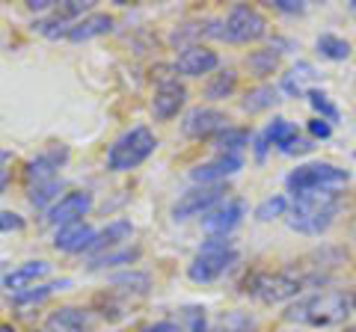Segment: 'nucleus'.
Wrapping results in <instances>:
<instances>
[{
  "label": "nucleus",
  "mask_w": 356,
  "mask_h": 332,
  "mask_svg": "<svg viewBox=\"0 0 356 332\" xmlns=\"http://www.w3.org/2000/svg\"><path fill=\"white\" fill-rule=\"evenodd\" d=\"M350 315H353L350 297L344 291H318V294H309L303 300H297L294 306H288L285 320L327 329V326H341Z\"/></svg>",
  "instance_id": "obj_1"
},
{
  "label": "nucleus",
  "mask_w": 356,
  "mask_h": 332,
  "mask_svg": "<svg viewBox=\"0 0 356 332\" xmlns=\"http://www.w3.org/2000/svg\"><path fill=\"white\" fill-rule=\"evenodd\" d=\"M341 208V196L339 193H327V190H315V193H297L294 202L288 205V226L303 235H321L332 226Z\"/></svg>",
  "instance_id": "obj_2"
},
{
  "label": "nucleus",
  "mask_w": 356,
  "mask_h": 332,
  "mask_svg": "<svg viewBox=\"0 0 356 332\" xmlns=\"http://www.w3.org/2000/svg\"><path fill=\"white\" fill-rule=\"evenodd\" d=\"M303 276L291 273V270H255L243 279V291L255 297L259 303L276 306V303H288L294 297L303 294Z\"/></svg>",
  "instance_id": "obj_3"
},
{
  "label": "nucleus",
  "mask_w": 356,
  "mask_h": 332,
  "mask_svg": "<svg viewBox=\"0 0 356 332\" xmlns=\"http://www.w3.org/2000/svg\"><path fill=\"white\" fill-rule=\"evenodd\" d=\"M235 261H238V249L232 247L229 238H208L199 247L196 258L187 264V276L196 285H208V282H217Z\"/></svg>",
  "instance_id": "obj_4"
},
{
  "label": "nucleus",
  "mask_w": 356,
  "mask_h": 332,
  "mask_svg": "<svg viewBox=\"0 0 356 332\" xmlns=\"http://www.w3.org/2000/svg\"><path fill=\"white\" fill-rule=\"evenodd\" d=\"M158 149V140H154V134L146 128V125H137L125 131L113 146H110L107 151V166L113 172H131L137 169V166L143 160H149V154Z\"/></svg>",
  "instance_id": "obj_5"
},
{
  "label": "nucleus",
  "mask_w": 356,
  "mask_h": 332,
  "mask_svg": "<svg viewBox=\"0 0 356 332\" xmlns=\"http://www.w3.org/2000/svg\"><path fill=\"white\" fill-rule=\"evenodd\" d=\"M350 181V172L341 169L336 163L318 160V163H303L288 175V190L294 196L297 193H315V190H327V193H339L344 184Z\"/></svg>",
  "instance_id": "obj_6"
},
{
  "label": "nucleus",
  "mask_w": 356,
  "mask_h": 332,
  "mask_svg": "<svg viewBox=\"0 0 356 332\" xmlns=\"http://www.w3.org/2000/svg\"><path fill=\"white\" fill-rule=\"evenodd\" d=\"M226 39L229 42H238V45H250V42H259L267 36V18L261 9H255L250 3H235L229 9L226 21Z\"/></svg>",
  "instance_id": "obj_7"
},
{
  "label": "nucleus",
  "mask_w": 356,
  "mask_h": 332,
  "mask_svg": "<svg viewBox=\"0 0 356 332\" xmlns=\"http://www.w3.org/2000/svg\"><path fill=\"white\" fill-rule=\"evenodd\" d=\"M222 199H226V184H196L172 205V217L175 219H191L199 214L205 217L211 208H217L222 202Z\"/></svg>",
  "instance_id": "obj_8"
},
{
  "label": "nucleus",
  "mask_w": 356,
  "mask_h": 332,
  "mask_svg": "<svg viewBox=\"0 0 356 332\" xmlns=\"http://www.w3.org/2000/svg\"><path fill=\"white\" fill-rule=\"evenodd\" d=\"M226 128H229L226 113L214 110V107H193V110H187L181 119V131H184V137H191V140H214Z\"/></svg>",
  "instance_id": "obj_9"
},
{
  "label": "nucleus",
  "mask_w": 356,
  "mask_h": 332,
  "mask_svg": "<svg viewBox=\"0 0 356 332\" xmlns=\"http://www.w3.org/2000/svg\"><path fill=\"white\" fill-rule=\"evenodd\" d=\"M243 214H247V202L243 199H222L217 208H211L202 217V229L211 238H229L241 226Z\"/></svg>",
  "instance_id": "obj_10"
},
{
  "label": "nucleus",
  "mask_w": 356,
  "mask_h": 332,
  "mask_svg": "<svg viewBox=\"0 0 356 332\" xmlns=\"http://www.w3.org/2000/svg\"><path fill=\"white\" fill-rule=\"evenodd\" d=\"M92 211V193L86 190H72L60 196L57 202L48 208V223L54 229H63V226H72V223H83V217Z\"/></svg>",
  "instance_id": "obj_11"
},
{
  "label": "nucleus",
  "mask_w": 356,
  "mask_h": 332,
  "mask_svg": "<svg viewBox=\"0 0 356 332\" xmlns=\"http://www.w3.org/2000/svg\"><path fill=\"white\" fill-rule=\"evenodd\" d=\"M95 329V317L86 308L77 306H60L54 308L44 320V332H92Z\"/></svg>",
  "instance_id": "obj_12"
},
{
  "label": "nucleus",
  "mask_w": 356,
  "mask_h": 332,
  "mask_svg": "<svg viewBox=\"0 0 356 332\" xmlns=\"http://www.w3.org/2000/svg\"><path fill=\"white\" fill-rule=\"evenodd\" d=\"M187 101V90L184 83L175 81H163L158 83V90H154V98H152V116L158 122H170L172 116H178V110L184 107Z\"/></svg>",
  "instance_id": "obj_13"
},
{
  "label": "nucleus",
  "mask_w": 356,
  "mask_h": 332,
  "mask_svg": "<svg viewBox=\"0 0 356 332\" xmlns=\"http://www.w3.org/2000/svg\"><path fill=\"white\" fill-rule=\"evenodd\" d=\"M217 65H220L217 51H211L208 45H191L178 53L175 72L184 74V77H202V74L217 72Z\"/></svg>",
  "instance_id": "obj_14"
},
{
  "label": "nucleus",
  "mask_w": 356,
  "mask_h": 332,
  "mask_svg": "<svg viewBox=\"0 0 356 332\" xmlns=\"http://www.w3.org/2000/svg\"><path fill=\"white\" fill-rule=\"evenodd\" d=\"M241 166H243V158H238V154H217L214 160L199 163L191 172V179L196 184H226V179H232Z\"/></svg>",
  "instance_id": "obj_15"
},
{
  "label": "nucleus",
  "mask_w": 356,
  "mask_h": 332,
  "mask_svg": "<svg viewBox=\"0 0 356 332\" xmlns=\"http://www.w3.org/2000/svg\"><path fill=\"white\" fill-rule=\"evenodd\" d=\"M95 240V229L89 223H72V226H63L57 229V235H54V249L60 252H89Z\"/></svg>",
  "instance_id": "obj_16"
},
{
  "label": "nucleus",
  "mask_w": 356,
  "mask_h": 332,
  "mask_svg": "<svg viewBox=\"0 0 356 332\" xmlns=\"http://www.w3.org/2000/svg\"><path fill=\"white\" fill-rule=\"evenodd\" d=\"M63 160H65V149L39 154L36 160H30V163L24 166V181H27V187L44 184V181H57V169H60Z\"/></svg>",
  "instance_id": "obj_17"
},
{
  "label": "nucleus",
  "mask_w": 356,
  "mask_h": 332,
  "mask_svg": "<svg viewBox=\"0 0 356 332\" xmlns=\"http://www.w3.org/2000/svg\"><path fill=\"white\" fill-rule=\"evenodd\" d=\"M113 30V18L107 13H89L81 21H74L69 27V42H89V39H98V36H107Z\"/></svg>",
  "instance_id": "obj_18"
},
{
  "label": "nucleus",
  "mask_w": 356,
  "mask_h": 332,
  "mask_svg": "<svg viewBox=\"0 0 356 332\" xmlns=\"http://www.w3.org/2000/svg\"><path fill=\"white\" fill-rule=\"evenodd\" d=\"M134 238V226L128 223V219H116V223H110L107 229L102 231H95V240H92V247H89V256H104L107 249H113V247H122L125 240Z\"/></svg>",
  "instance_id": "obj_19"
},
{
  "label": "nucleus",
  "mask_w": 356,
  "mask_h": 332,
  "mask_svg": "<svg viewBox=\"0 0 356 332\" xmlns=\"http://www.w3.org/2000/svg\"><path fill=\"white\" fill-rule=\"evenodd\" d=\"M48 273H51V264L48 261H27V264H21V267H15L13 273H6L3 285L13 294H18V291H27V288H33L39 279H44Z\"/></svg>",
  "instance_id": "obj_20"
},
{
  "label": "nucleus",
  "mask_w": 356,
  "mask_h": 332,
  "mask_svg": "<svg viewBox=\"0 0 356 332\" xmlns=\"http://www.w3.org/2000/svg\"><path fill=\"white\" fill-rule=\"evenodd\" d=\"M152 288V279L149 273H122V276H113L110 279V288L107 291L113 297H122V300H128V297H146Z\"/></svg>",
  "instance_id": "obj_21"
},
{
  "label": "nucleus",
  "mask_w": 356,
  "mask_h": 332,
  "mask_svg": "<svg viewBox=\"0 0 356 332\" xmlns=\"http://www.w3.org/2000/svg\"><path fill=\"white\" fill-rule=\"evenodd\" d=\"M264 137H267V142H273L276 149H280L282 154H288L294 149V142L300 140V131H297V125H291L288 119H273L270 125H267V131H264Z\"/></svg>",
  "instance_id": "obj_22"
},
{
  "label": "nucleus",
  "mask_w": 356,
  "mask_h": 332,
  "mask_svg": "<svg viewBox=\"0 0 356 332\" xmlns=\"http://www.w3.org/2000/svg\"><path fill=\"white\" fill-rule=\"evenodd\" d=\"M235 90H238V72L222 69V72H217V74L208 77V83H205V98H208V101H222V98L235 95Z\"/></svg>",
  "instance_id": "obj_23"
},
{
  "label": "nucleus",
  "mask_w": 356,
  "mask_h": 332,
  "mask_svg": "<svg viewBox=\"0 0 356 332\" xmlns=\"http://www.w3.org/2000/svg\"><path fill=\"white\" fill-rule=\"evenodd\" d=\"M211 142H214L217 154H238L241 158V151L250 146V128H232L229 125L220 137H214Z\"/></svg>",
  "instance_id": "obj_24"
},
{
  "label": "nucleus",
  "mask_w": 356,
  "mask_h": 332,
  "mask_svg": "<svg viewBox=\"0 0 356 332\" xmlns=\"http://www.w3.org/2000/svg\"><path fill=\"white\" fill-rule=\"evenodd\" d=\"M276 101H280V92H276L273 86H267V83H259V86H252V90L243 95L241 107L247 110V113H261V110L273 107Z\"/></svg>",
  "instance_id": "obj_25"
},
{
  "label": "nucleus",
  "mask_w": 356,
  "mask_h": 332,
  "mask_svg": "<svg viewBox=\"0 0 356 332\" xmlns=\"http://www.w3.org/2000/svg\"><path fill=\"white\" fill-rule=\"evenodd\" d=\"M247 69L255 77H270L276 69H280V51L276 48H261V51H252L247 57Z\"/></svg>",
  "instance_id": "obj_26"
},
{
  "label": "nucleus",
  "mask_w": 356,
  "mask_h": 332,
  "mask_svg": "<svg viewBox=\"0 0 356 332\" xmlns=\"http://www.w3.org/2000/svg\"><path fill=\"white\" fill-rule=\"evenodd\" d=\"M318 53L324 60L341 63V60L350 57V42L341 39V36H332V33H324V36H318Z\"/></svg>",
  "instance_id": "obj_27"
},
{
  "label": "nucleus",
  "mask_w": 356,
  "mask_h": 332,
  "mask_svg": "<svg viewBox=\"0 0 356 332\" xmlns=\"http://www.w3.org/2000/svg\"><path fill=\"white\" fill-rule=\"evenodd\" d=\"M259 324H255V317L247 315V312H226L220 315V320L214 324L211 332H255Z\"/></svg>",
  "instance_id": "obj_28"
},
{
  "label": "nucleus",
  "mask_w": 356,
  "mask_h": 332,
  "mask_svg": "<svg viewBox=\"0 0 356 332\" xmlns=\"http://www.w3.org/2000/svg\"><path fill=\"white\" fill-rule=\"evenodd\" d=\"M63 288H69V282H65V279H60V282H48V285H39V288H27V291L13 294V303H15V306H33V303L48 300L54 291H63Z\"/></svg>",
  "instance_id": "obj_29"
},
{
  "label": "nucleus",
  "mask_w": 356,
  "mask_h": 332,
  "mask_svg": "<svg viewBox=\"0 0 356 332\" xmlns=\"http://www.w3.org/2000/svg\"><path fill=\"white\" fill-rule=\"evenodd\" d=\"M140 258V249L134 247V249H119V252H104V256H98L92 258V264L89 267L92 270H104V267H119V264H134Z\"/></svg>",
  "instance_id": "obj_30"
},
{
  "label": "nucleus",
  "mask_w": 356,
  "mask_h": 332,
  "mask_svg": "<svg viewBox=\"0 0 356 332\" xmlns=\"http://www.w3.org/2000/svg\"><path fill=\"white\" fill-rule=\"evenodd\" d=\"M60 179L57 181H44V184H33V187H27V199H30V205L33 208H44V205H51L54 199H57V193H60Z\"/></svg>",
  "instance_id": "obj_31"
},
{
  "label": "nucleus",
  "mask_w": 356,
  "mask_h": 332,
  "mask_svg": "<svg viewBox=\"0 0 356 332\" xmlns=\"http://www.w3.org/2000/svg\"><path fill=\"white\" fill-rule=\"evenodd\" d=\"M285 214H288V199L285 196H270L255 208V219H261V223H270V219L285 217Z\"/></svg>",
  "instance_id": "obj_32"
},
{
  "label": "nucleus",
  "mask_w": 356,
  "mask_h": 332,
  "mask_svg": "<svg viewBox=\"0 0 356 332\" xmlns=\"http://www.w3.org/2000/svg\"><path fill=\"white\" fill-rule=\"evenodd\" d=\"M306 98H309V104L321 113V119H324V122H330V125H332V122L339 119V107L330 101L327 92H321V90H306Z\"/></svg>",
  "instance_id": "obj_33"
},
{
  "label": "nucleus",
  "mask_w": 356,
  "mask_h": 332,
  "mask_svg": "<svg viewBox=\"0 0 356 332\" xmlns=\"http://www.w3.org/2000/svg\"><path fill=\"white\" fill-rule=\"evenodd\" d=\"M306 77H315V69H312L309 63H300V65H294V69L285 74L282 90H285L288 95H300V92H303V90H300V83H303Z\"/></svg>",
  "instance_id": "obj_34"
},
{
  "label": "nucleus",
  "mask_w": 356,
  "mask_h": 332,
  "mask_svg": "<svg viewBox=\"0 0 356 332\" xmlns=\"http://www.w3.org/2000/svg\"><path fill=\"white\" fill-rule=\"evenodd\" d=\"M33 27H36L42 36H48V39H60V36H69V27H72V24H69V21H63V18L54 15V18H42V21H36Z\"/></svg>",
  "instance_id": "obj_35"
},
{
  "label": "nucleus",
  "mask_w": 356,
  "mask_h": 332,
  "mask_svg": "<svg viewBox=\"0 0 356 332\" xmlns=\"http://www.w3.org/2000/svg\"><path fill=\"white\" fill-rule=\"evenodd\" d=\"M184 320H187V326H191V332H211V329H208L205 308H199V306H187V308H184Z\"/></svg>",
  "instance_id": "obj_36"
},
{
  "label": "nucleus",
  "mask_w": 356,
  "mask_h": 332,
  "mask_svg": "<svg viewBox=\"0 0 356 332\" xmlns=\"http://www.w3.org/2000/svg\"><path fill=\"white\" fill-rule=\"evenodd\" d=\"M309 134L312 140H330L332 137V125L324 119H309Z\"/></svg>",
  "instance_id": "obj_37"
},
{
  "label": "nucleus",
  "mask_w": 356,
  "mask_h": 332,
  "mask_svg": "<svg viewBox=\"0 0 356 332\" xmlns=\"http://www.w3.org/2000/svg\"><path fill=\"white\" fill-rule=\"evenodd\" d=\"M24 229V219L13 211H0V231H21Z\"/></svg>",
  "instance_id": "obj_38"
},
{
  "label": "nucleus",
  "mask_w": 356,
  "mask_h": 332,
  "mask_svg": "<svg viewBox=\"0 0 356 332\" xmlns=\"http://www.w3.org/2000/svg\"><path fill=\"white\" fill-rule=\"evenodd\" d=\"M270 6L280 9V13H288V15H297V13H303V9H306L300 0H273Z\"/></svg>",
  "instance_id": "obj_39"
},
{
  "label": "nucleus",
  "mask_w": 356,
  "mask_h": 332,
  "mask_svg": "<svg viewBox=\"0 0 356 332\" xmlns=\"http://www.w3.org/2000/svg\"><path fill=\"white\" fill-rule=\"evenodd\" d=\"M143 332H181V326L172 324V320H154V324L143 326Z\"/></svg>",
  "instance_id": "obj_40"
},
{
  "label": "nucleus",
  "mask_w": 356,
  "mask_h": 332,
  "mask_svg": "<svg viewBox=\"0 0 356 332\" xmlns=\"http://www.w3.org/2000/svg\"><path fill=\"white\" fill-rule=\"evenodd\" d=\"M33 13H44V9H54V0H30L27 3Z\"/></svg>",
  "instance_id": "obj_41"
},
{
  "label": "nucleus",
  "mask_w": 356,
  "mask_h": 332,
  "mask_svg": "<svg viewBox=\"0 0 356 332\" xmlns=\"http://www.w3.org/2000/svg\"><path fill=\"white\" fill-rule=\"evenodd\" d=\"M267 146H270V142H267V137L261 134L259 140H255V158L259 160H264V154H267Z\"/></svg>",
  "instance_id": "obj_42"
},
{
  "label": "nucleus",
  "mask_w": 356,
  "mask_h": 332,
  "mask_svg": "<svg viewBox=\"0 0 356 332\" xmlns=\"http://www.w3.org/2000/svg\"><path fill=\"white\" fill-rule=\"evenodd\" d=\"M6 184H9V172L3 169V166H0V193L6 190Z\"/></svg>",
  "instance_id": "obj_43"
},
{
  "label": "nucleus",
  "mask_w": 356,
  "mask_h": 332,
  "mask_svg": "<svg viewBox=\"0 0 356 332\" xmlns=\"http://www.w3.org/2000/svg\"><path fill=\"white\" fill-rule=\"evenodd\" d=\"M0 332H18L13 324H0Z\"/></svg>",
  "instance_id": "obj_44"
},
{
  "label": "nucleus",
  "mask_w": 356,
  "mask_h": 332,
  "mask_svg": "<svg viewBox=\"0 0 356 332\" xmlns=\"http://www.w3.org/2000/svg\"><path fill=\"white\" fill-rule=\"evenodd\" d=\"M348 297H350V308H353V312H356V288H353V291H350Z\"/></svg>",
  "instance_id": "obj_45"
},
{
  "label": "nucleus",
  "mask_w": 356,
  "mask_h": 332,
  "mask_svg": "<svg viewBox=\"0 0 356 332\" xmlns=\"http://www.w3.org/2000/svg\"><path fill=\"white\" fill-rule=\"evenodd\" d=\"M341 332H356V324H353V326H344Z\"/></svg>",
  "instance_id": "obj_46"
},
{
  "label": "nucleus",
  "mask_w": 356,
  "mask_h": 332,
  "mask_svg": "<svg viewBox=\"0 0 356 332\" xmlns=\"http://www.w3.org/2000/svg\"><path fill=\"white\" fill-rule=\"evenodd\" d=\"M350 9H353V13H356V0H353V3H350Z\"/></svg>",
  "instance_id": "obj_47"
},
{
  "label": "nucleus",
  "mask_w": 356,
  "mask_h": 332,
  "mask_svg": "<svg viewBox=\"0 0 356 332\" xmlns=\"http://www.w3.org/2000/svg\"><path fill=\"white\" fill-rule=\"evenodd\" d=\"M33 332H44V329H33Z\"/></svg>",
  "instance_id": "obj_48"
}]
</instances>
